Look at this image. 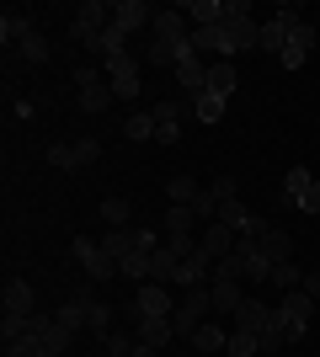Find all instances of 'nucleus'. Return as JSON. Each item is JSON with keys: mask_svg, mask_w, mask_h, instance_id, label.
<instances>
[{"mask_svg": "<svg viewBox=\"0 0 320 357\" xmlns=\"http://www.w3.org/2000/svg\"><path fill=\"white\" fill-rule=\"evenodd\" d=\"M107 27H112V6H107V0H86V6H75L70 38H75V43H86V48L96 54V48H102V38H107Z\"/></svg>", "mask_w": 320, "mask_h": 357, "instance_id": "nucleus-1", "label": "nucleus"}, {"mask_svg": "<svg viewBox=\"0 0 320 357\" xmlns=\"http://www.w3.org/2000/svg\"><path fill=\"white\" fill-rule=\"evenodd\" d=\"M70 261H75L91 283H107V278H118V261L102 251V240H91V235H75L70 240Z\"/></svg>", "mask_w": 320, "mask_h": 357, "instance_id": "nucleus-2", "label": "nucleus"}, {"mask_svg": "<svg viewBox=\"0 0 320 357\" xmlns=\"http://www.w3.org/2000/svg\"><path fill=\"white\" fill-rule=\"evenodd\" d=\"M112 102H118V96H112V80H107L102 70H91V64H80L75 70V107L80 112H107Z\"/></svg>", "mask_w": 320, "mask_h": 357, "instance_id": "nucleus-3", "label": "nucleus"}, {"mask_svg": "<svg viewBox=\"0 0 320 357\" xmlns=\"http://www.w3.org/2000/svg\"><path fill=\"white\" fill-rule=\"evenodd\" d=\"M277 314H283V326H289L294 342H305L310 336V314H315V298L305 288H289V294H277Z\"/></svg>", "mask_w": 320, "mask_h": 357, "instance_id": "nucleus-4", "label": "nucleus"}, {"mask_svg": "<svg viewBox=\"0 0 320 357\" xmlns=\"http://www.w3.org/2000/svg\"><path fill=\"white\" fill-rule=\"evenodd\" d=\"M102 160V144L96 139H70V144H48V165L54 171H86V165Z\"/></svg>", "mask_w": 320, "mask_h": 357, "instance_id": "nucleus-5", "label": "nucleus"}, {"mask_svg": "<svg viewBox=\"0 0 320 357\" xmlns=\"http://www.w3.org/2000/svg\"><path fill=\"white\" fill-rule=\"evenodd\" d=\"M294 22H299V11H294V6H277V11L261 22V43H257V48L277 59V54H283V43H289V27H294Z\"/></svg>", "mask_w": 320, "mask_h": 357, "instance_id": "nucleus-6", "label": "nucleus"}, {"mask_svg": "<svg viewBox=\"0 0 320 357\" xmlns=\"http://www.w3.org/2000/svg\"><path fill=\"white\" fill-rule=\"evenodd\" d=\"M310 48H315V27L299 16V22L289 27V43H283V54H277V64H283V70H305Z\"/></svg>", "mask_w": 320, "mask_h": 357, "instance_id": "nucleus-7", "label": "nucleus"}, {"mask_svg": "<svg viewBox=\"0 0 320 357\" xmlns=\"http://www.w3.org/2000/svg\"><path fill=\"white\" fill-rule=\"evenodd\" d=\"M277 314V304H267L261 294H245V304L235 314H229V331H251V336H261V326Z\"/></svg>", "mask_w": 320, "mask_h": 357, "instance_id": "nucleus-8", "label": "nucleus"}, {"mask_svg": "<svg viewBox=\"0 0 320 357\" xmlns=\"http://www.w3.org/2000/svg\"><path fill=\"white\" fill-rule=\"evenodd\" d=\"M235 245H241V235H235L229 224H219V219L198 229V251L208 256V261H224V256H235Z\"/></svg>", "mask_w": 320, "mask_h": 357, "instance_id": "nucleus-9", "label": "nucleus"}, {"mask_svg": "<svg viewBox=\"0 0 320 357\" xmlns=\"http://www.w3.org/2000/svg\"><path fill=\"white\" fill-rule=\"evenodd\" d=\"M208 64L213 59H203L198 48H187L182 59H176V80H182L187 96H203V91H208Z\"/></svg>", "mask_w": 320, "mask_h": 357, "instance_id": "nucleus-10", "label": "nucleus"}, {"mask_svg": "<svg viewBox=\"0 0 320 357\" xmlns=\"http://www.w3.org/2000/svg\"><path fill=\"white\" fill-rule=\"evenodd\" d=\"M155 43H166V48H187L192 43V27H187V16L182 11H155Z\"/></svg>", "mask_w": 320, "mask_h": 357, "instance_id": "nucleus-11", "label": "nucleus"}, {"mask_svg": "<svg viewBox=\"0 0 320 357\" xmlns=\"http://www.w3.org/2000/svg\"><path fill=\"white\" fill-rule=\"evenodd\" d=\"M75 304H80V310H86V331H91V336H102V342H107V336H112V310H107L102 298H96V288H91V283H86V288H80V294H75Z\"/></svg>", "mask_w": 320, "mask_h": 357, "instance_id": "nucleus-12", "label": "nucleus"}, {"mask_svg": "<svg viewBox=\"0 0 320 357\" xmlns=\"http://www.w3.org/2000/svg\"><path fill=\"white\" fill-rule=\"evenodd\" d=\"M176 310V294L166 283H139L134 288V314H171Z\"/></svg>", "mask_w": 320, "mask_h": 357, "instance_id": "nucleus-13", "label": "nucleus"}, {"mask_svg": "<svg viewBox=\"0 0 320 357\" xmlns=\"http://www.w3.org/2000/svg\"><path fill=\"white\" fill-rule=\"evenodd\" d=\"M0 304H6V314H38V294H32L27 278H6V288H0Z\"/></svg>", "mask_w": 320, "mask_h": 357, "instance_id": "nucleus-14", "label": "nucleus"}, {"mask_svg": "<svg viewBox=\"0 0 320 357\" xmlns=\"http://www.w3.org/2000/svg\"><path fill=\"white\" fill-rule=\"evenodd\" d=\"M144 22H155V6H150V0H118V6H112V27H118L123 38L139 32Z\"/></svg>", "mask_w": 320, "mask_h": 357, "instance_id": "nucleus-15", "label": "nucleus"}, {"mask_svg": "<svg viewBox=\"0 0 320 357\" xmlns=\"http://www.w3.org/2000/svg\"><path fill=\"white\" fill-rule=\"evenodd\" d=\"M208 294H213V314H235V310L245 304V283H235V278H219V272H213Z\"/></svg>", "mask_w": 320, "mask_h": 357, "instance_id": "nucleus-16", "label": "nucleus"}, {"mask_svg": "<svg viewBox=\"0 0 320 357\" xmlns=\"http://www.w3.org/2000/svg\"><path fill=\"white\" fill-rule=\"evenodd\" d=\"M134 336H139L144 347H155V352H160L166 342H176V326H171V314H139V331H134Z\"/></svg>", "mask_w": 320, "mask_h": 357, "instance_id": "nucleus-17", "label": "nucleus"}, {"mask_svg": "<svg viewBox=\"0 0 320 357\" xmlns=\"http://www.w3.org/2000/svg\"><path fill=\"white\" fill-rule=\"evenodd\" d=\"M155 144H176L182 139V112H176V102H155Z\"/></svg>", "mask_w": 320, "mask_h": 357, "instance_id": "nucleus-18", "label": "nucleus"}, {"mask_svg": "<svg viewBox=\"0 0 320 357\" xmlns=\"http://www.w3.org/2000/svg\"><path fill=\"white\" fill-rule=\"evenodd\" d=\"M235 86H241V70H235V59H213V64H208V91L229 102V96H235Z\"/></svg>", "mask_w": 320, "mask_h": 357, "instance_id": "nucleus-19", "label": "nucleus"}, {"mask_svg": "<svg viewBox=\"0 0 320 357\" xmlns=\"http://www.w3.org/2000/svg\"><path fill=\"white\" fill-rule=\"evenodd\" d=\"M187 342H192V347H198V352H224V347H229V331L224 326H219V320H203V326L198 331H192V336H187Z\"/></svg>", "mask_w": 320, "mask_h": 357, "instance_id": "nucleus-20", "label": "nucleus"}, {"mask_svg": "<svg viewBox=\"0 0 320 357\" xmlns=\"http://www.w3.org/2000/svg\"><path fill=\"white\" fill-rule=\"evenodd\" d=\"M182 16L192 27H219V22H224V0H187Z\"/></svg>", "mask_w": 320, "mask_h": 357, "instance_id": "nucleus-21", "label": "nucleus"}, {"mask_svg": "<svg viewBox=\"0 0 320 357\" xmlns=\"http://www.w3.org/2000/svg\"><path fill=\"white\" fill-rule=\"evenodd\" d=\"M257 245H261V256H267L273 267H277V261H294V235H289V229H267Z\"/></svg>", "mask_w": 320, "mask_h": 357, "instance_id": "nucleus-22", "label": "nucleus"}, {"mask_svg": "<svg viewBox=\"0 0 320 357\" xmlns=\"http://www.w3.org/2000/svg\"><path fill=\"white\" fill-rule=\"evenodd\" d=\"M32 27H38V22H32L27 11H6V16H0V43H6V48H16V43H22V38H27Z\"/></svg>", "mask_w": 320, "mask_h": 357, "instance_id": "nucleus-23", "label": "nucleus"}, {"mask_svg": "<svg viewBox=\"0 0 320 357\" xmlns=\"http://www.w3.org/2000/svg\"><path fill=\"white\" fill-rule=\"evenodd\" d=\"M198 229H203L198 213H192V208H176V203H171L166 219H160V235H198Z\"/></svg>", "mask_w": 320, "mask_h": 357, "instance_id": "nucleus-24", "label": "nucleus"}, {"mask_svg": "<svg viewBox=\"0 0 320 357\" xmlns=\"http://www.w3.org/2000/svg\"><path fill=\"white\" fill-rule=\"evenodd\" d=\"M102 251L112 256V261H123V256L139 251V235H134V229H107V235H102Z\"/></svg>", "mask_w": 320, "mask_h": 357, "instance_id": "nucleus-25", "label": "nucleus"}, {"mask_svg": "<svg viewBox=\"0 0 320 357\" xmlns=\"http://www.w3.org/2000/svg\"><path fill=\"white\" fill-rule=\"evenodd\" d=\"M48 54H54V43H48V38H43V32H38V27H32L27 38L16 43V59H27V64H43Z\"/></svg>", "mask_w": 320, "mask_h": 357, "instance_id": "nucleus-26", "label": "nucleus"}, {"mask_svg": "<svg viewBox=\"0 0 320 357\" xmlns=\"http://www.w3.org/2000/svg\"><path fill=\"white\" fill-rule=\"evenodd\" d=\"M310 187H315V176H310L305 165H289V171H283V197H289L294 208H299V197H305Z\"/></svg>", "mask_w": 320, "mask_h": 357, "instance_id": "nucleus-27", "label": "nucleus"}, {"mask_svg": "<svg viewBox=\"0 0 320 357\" xmlns=\"http://www.w3.org/2000/svg\"><path fill=\"white\" fill-rule=\"evenodd\" d=\"M261 352H283V347H294V336H289V326H283V314H273L267 326H261Z\"/></svg>", "mask_w": 320, "mask_h": 357, "instance_id": "nucleus-28", "label": "nucleus"}, {"mask_svg": "<svg viewBox=\"0 0 320 357\" xmlns=\"http://www.w3.org/2000/svg\"><path fill=\"white\" fill-rule=\"evenodd\" d=\"M128 219H134V203H128V197H102V224L107 229H128Z\"/></svg>", "mask_w": 320, "mask_h": 357, "instance_id": "nucleus-29", "label": "nucleus"}, {"mask_svg": "<svg viewBox=\"0 0 320 357\" xmlns=\"http://www.w3.org/2000/svg\"><path fill=\"white\" fill-rule=\"evenodd\" d=\"M123 134L134 139V144H150V139H155V112H150V107H139L134 118L123 123Z\"/></svg>", "mask_w": 320, "mask_h": 357, "instance_id": "nucleus-30", "label": "nucleus"}, {"mask_svg": "<svg viewBox=\"0 0 320 357\" xmlns=\"http://www.w3.org/2000/svg\"><path fill=\"white\" fill-rule=\"evenodd\" d=\"M107 80H112V96H118V102H139V64L134 70H112Z\"/></svg>", "mask_w": 320, "mask_h": 357, "instance_id": "nucleus-31", "label": "nucleus"}, {"mask_svg": "<svg viewBox=\"0 0 320 357\" xmlns=\"http://www.w3.org/2000/svg\"><path fill=\"white\" fill-rule=\"evenodd\" d=\"M192 213H198V224H213V219H219V181H208V187L192 197Z\"/></svg>", "mask_w": 320, "mask_h": 357, "instance_id": "nucleus-32", "label": "nucleus"}, {"mask_svg": "<svg viewBox=\"0 0 320 357\" xmlns=\"http://www.w3.org/2000/svg\"><path fill=\"white\" fill-rule=\"evenodd\" d=\"M166 192H171V203H176V208H192V197H198L203 187H198L192 176H171V181H166Z\"/></svg>", "mask_w": 320, "mask_h": 357, "instance_id": "nucleus-33", "label": "nucleus"}, {"mask_svg": "<svg viewBox=\"0 0 320 357\" xmlns=\"http://www.w3.org/2000/svg\"><path fill=\"white\" fill-rule=\"evenodd\" d=\"M224 357H261V342L251 336V331H229V347Z\"/></svg>", "mask_w": 320, "mask_h": 357, "instance_id": "nucleus-34", "label": "nucleus"}, {"mask_svg": "<svg viewBox=\"0 0 320 357\" xmlns=\"http://www.w3.org/2000/svg\"><path fill=\"white\" fill-rule=\"evenodd\" d=\"M192 112H198V123H219L224 118V96H213V91H203V96H192Z\"/></svg>", "mask_w": 320, "mask_h": 357, "instance_id": "nucleus-35", "label": "nucleus"}, {"mask_svg": "<svg viewBox=\"0 0 320 357\" xmlns=\"http://www.w3.org/2000/svg\"><path fill=\"white\" fill-rule=\"evenodd\" d=\"M54 320H59L70 336H80V331H86V310H80L75 298H70V304H59V310H54Z\"/></svg>", "mask_w": 320, "mask_h": 357, "instance_id": "nucleus-36", "label": "nucleus"}, {"mask_svg": "<svg viewBox=\"0 0 320 357\" xmlns=\"http://www.w3.org/2000/svg\"><path fill=\"white\" fill-rule=\"evenodd\" d=\"M299 283H305V272L294 267V261H277V267H273V288H277V294H289V288H299Z\"/></svg>", "mask_w": 320, "mask_h": 357, "instance_id": "nucleus-37", "label": "nucleus"}, {"mask_svg": "<svg viewBox=\"0 0 320 357\" xmlns=\"http://www.w3.org/2000/svg\"><path fill=\"white\" fill-rule=\"evenodd\" d=\"M107 357H134V347H139V336H128V331H112V336H107Z\"/></svg>", "mask_w": 320, "mask_h": 357, "instance_id": "nucleus-38", "label": "nucleus"}, {"mask_svg": "<svg viewBox=\"0 0 320 357\" xmlns=\"http://www.w3.org/2000/svg\"><path fill=\"white\" fill-rule=\"evenodd\" d=\"M299 208H305V213H320V181H315V187H310L305 197H299Z\"/></svg>", "mask_w": 320, "mask_h": 357, "instance_id": "nucleus-39", "label": "nucleus"}, {"mask_svg": "<svg viewBox=\"0 0 320 357\" xmlns=\"http://www.w3.org/2000/svg\"><path fill=\"white\" fill-rule=\"evenodd\" d=\"M299 288H305L310 298H320V272H305V283H299Z\"/></svg>", "mask_w": 320, "mask_h": 357, "instance_id": "nucleus-40", "label": "nucleus"}, {"mask_svg": "<svg viewBox=\"0 0 320 357\" xmlns=\"http://www.w3.org/2000/svg\"><path fill=\"white\" fill-rule=\"evenodd\" d=\"M134 357H155V347H144V342H139V347H134Z\"/></svg>", "mask_w": 320, "mask_h": 357, "instance_id": "nucleus-41", "label": "nucleus"}, {"mask_svg": "<svg viewBox=\"0 0 320 357\" xmlns=\"http://www.w3.org/2000/svg\"><path fill=\"white\" fill-rule=\"evenodd\" d=\"M6 357H16V352H6Z\"/></svg>", "mask_w": 320, "mask_h": 357, "instance_id": "nucleus-42", "label": "nucleus"}]
</instances>
